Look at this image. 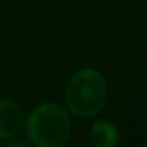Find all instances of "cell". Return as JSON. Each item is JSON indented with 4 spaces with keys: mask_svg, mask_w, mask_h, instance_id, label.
Here are the masks:
<instances>
[{
    "mask_svg": "<svg viewBox=\"0 0 147 147\" xmlns=\"http://www.w3.org/2000/svg\"><path fill=\"white\" fill-rule=\"evenodd\" d=\"M108 98V84L96 68H81L70 78L65 89V103L78 117H93Z\"/></svg>",
    "mask_w": 147,
    "mask_h": 147,
    "instance_id": "6da1fadb",
    "label": "cell"
},
{
    "mask_svg": "<svg viewBox=\"0 0 147 147\" xmlns=\"http://www.w3.org/2000/svg\"><path fill=\"white\" fill-rule=\"evenodd\" d=\"M90 141L96 147H112L119 142V130L111 122L98 119L92 125Z\"/></svg>",
    "mask_w": 147,
    "mask_h": 147,
    "instance_id": "277c9868",
    "label": "cell"
},
{
    "mask_svg": "<svg viewBox=\"0 0 147 147\" xmlns=\"http://www.w3.org/2000/svg\"><path fill=\"white\" fill-rule=\"evenodd\" d=\"M26 117L19 103L0 98V139L13 138L22 130Z\"/></svg>",
    "mask_w": 147,
    "mask_h": 147,
    "instance_id": "3957f363",
    "label": "cell"
},
{
    "mask_svg": "<svg viewBox=\"0 0 147 147\" xmlns=\"http://www.w3.org/2000/svg\"><path fill=\"white\" fill-rule=\"evenodd\" d=\"M24 123L27 138L38 147H60L70 138V117L65 109L54 103L35 106Z\"/></svg>",
    "mask_w": 147,
    "mask_h": 147,
    "instance_id": "7a4b0ae2",
    "label": "cell"
}]
</instances>
